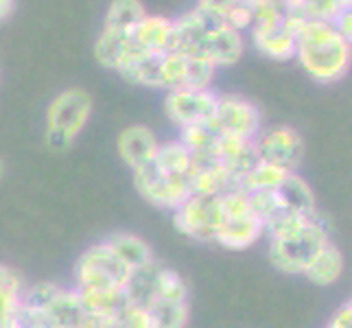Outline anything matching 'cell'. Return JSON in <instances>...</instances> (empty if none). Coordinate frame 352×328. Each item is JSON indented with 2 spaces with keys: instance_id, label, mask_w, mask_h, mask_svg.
I'll return each instance as SVG.
<instances>
[{
  "instance_id": "cell-1",
  "label": "cell",
  "mask_w": 352,
  "mask_h": 328,
  "mask_svg": "<svg viewBox=\"0 0 352 328\" xmlns=\"http://www.w3.org/2000/svg\"><path fill=\"white\" fill-rule=\"evenodd\" d=\"M243 48L245 46L239 31L197 7L175 20V53L204 57L219 70L234 66L243 57Z\"/></svg>"
},
{
  "instance_id": "cell-2",
  "label": "cell",
  "mask_w": 352,
  "mask_h": 328,
  "mask_svg": "<svg viewBox=\"0 0 352 328\" xmlns=\"http://www.w3.org/2000/svg\"><path fill=\"white\" fill-rule=\"evenodd\" d=\"M296 57L318 83H335L350 68V42L333 22H302L296 38Z\"/></svg>"
},
{
  "instance_id": "cell-3",
  "label": "cell",
  "mask_w": 352,
  "mask_h": 328,
  "mask_svg": "<svg viewBox=\"0 0 352 328\" xmlns=\"http://www.w3.org/2000/svg\"><path fill=\"white\" fill-rule=\"evenodd\" d=\"M326 243H331V226L315 212L289 232L270 237V261L278 272L302 276Z\"/></svg>"
},
{
  "instance_id": "cell-4",
  "label": "cell",
  "mask_w": 352,
  "mask_h": 328,
  "mask_svg": "<svg viewBox=\"0 0 352 328\" xmlns=\"http://www.w3.org/2000/svg\"><path fill=\"white\" fill-rule=\"evenodd\" d=\"M92 96L83 88L59 92L46 109V144L55 151L68 149L86 129L92 116Z\"/></svg>"
},
{
  "instance_id": "cell-5",
  "label": "cell",
  "mask_w": 352,
  "mask_h": 328,
  "mask_svg": "<svg viewBox=\"0 0 352 328\" xmlns=\"http://www.w3.org/2000/svg\"><path fill=\"white\" fill-rule=\"evenodd\" d=\"M221 199V223L217 230L214 243H219L226 250H248L256 245L261 237H265L263 223L254 215L250 197L245 190L234 188L228 190Z\"/></svg>"
},
{
  "instance_id": "cell-6",
  "label": "cell",
  "mask_w": 352,
  "mask_h": 328,
  "mask_svg": "<svg viewBox=\"0 0 352 328\" xmlns=\"http://www.w3.org/2000/svg\"><path fill=\"white\" fill-rule=\"evenodd\" d=\"M131 272L120 263L105 243H94L77 259L75 287L77 291H123Z\"/></svg>"
},
{
  "instance_id": "cell-7",
  "label": "cell",
  "mask_w": 352,
  "mask_h": 328,
  "mask_svg": "<svg viewBox=\"0 0 352 328\" xmlns=\"http://www.w3.org/2000/svg\"><path fill=\"white\" fill-rule=\"evenodd\" d=\"M190 177L192 175L164 171V168H160L151 160L149 164L138 168V171H133V184H136L144 201L173 212L182 201L192 195Z\"/></svg>"
},
{
  "instance_id": "cell-8",
  "label": "cell",
  "mask_w": 352,
  "mask_h": 328,
  "mask_svg": "<svg viewBox=\"0 0 352 328\" xmlns=\"http://www.w3.org/2000/svg\"><path fill=\"white\" fill-rule=\"evenodd\" d=\"M173 223L182 234L192 241L214 243L221 223V199L190 195L173 210Z\"/></svg>"
},
{
  "instance_id": "cell-9",
  "label": "cell",
  "mask_w": 352,
  "mask_h": 328,
  "mask_svg": "<svg viewBox=\"0 0 352 328\" xmlns=\"http://www.w3.org/2000/svg\"><path fill=\"white\" fill-rule=\"evenodd\" d=\"M258 162L272 164L285 173H298L305 160V140L291 127H272L254 138Z\"/></svg>"
},
{
  "instance_id": "cell-10",
  "label": "cell",
  "mask_w": 352,
  "mask_h": 328,
  "mask_svg": "<svg viewBox=\"0 0 352 328\" xmlns=\"http://www.w3.org/2000/svg\"><path fill=\"white\" fill-rule=\"evenodd\" d=\"M217 94L212 88L208 90H171L164 99V114L179 129L192 125H212L217 112Z\"/></svg>"
},
{
  "instance_id": "cell-11",
  "label": "cell",
  "mask_w": 352,
  "mask_h": 328,
  "mask_svg": "<svg viewBox=\"0 0 352 328\" xmlns=\"http://www.w3.org/2000/svg\"><path fill=\"white\" fill-rule=\"evenodd\" d=\"M212 125L219 133L254 140L261 133V109L239 94H219Z\"/></svg>"
},
{
  "instance_id": "cell-12",
  "label": "cell",
  "mask_w": 352,
  "mask_h": 328,
  "mask_svg": "<svg viewBox=\"0 0 352 328\" xmlns=\"http://www.w3.org/2000/svg\"><path fill=\"white\" fill-rule=\"evenodd\" d=\"M302 22L305 20H300L296 14H289L278 20L254 22L250 27L252 40L263 55L285 62V59L296 57V38Z\"/></svg>"
},
{
  "instance_id": "cell-13",
  "label": "cell",
  "mask_w": 352,
  "mask_h": 328,
  "mask_svg": "<svg viewBox=\"0 0 352 328\" xmlns=\"http://www.w3.org/2000/svg\"><path fill=\"white\" fill-rule=\"evenodd\" d=\"M144 51L133 42L131 31H112L103 29L99 40L94 44V57L101 66L116 70L118 75L127 70L138 57H142ZM151 55V53H149Z\"/></svg>"
},
{
  "instance_id": "cell-14",
  "label": "cell",
  "mask_w": 352,
  "mask_h": 328,
  "mask_svg": "<svg viewBox=\"0 0 352 328\" xmlns=\"http://www.w3.org/2000/svg\"><path fill=\"white\" fill-rule=\"evenodd\" d=\"M157 147H160V142H157L155 133L144 125H131L120 131V136H118L120 160H123L131 171H138L144 164H149L155 157Z\"/></svg>"
},
{
  "instance_id": "cell-15",
  "label": "cell",
  "mask_w": 352,
  "mask_h": 328,
  "mask_svg": "<svg viewBox=\"0 0 352 328\" xmlns=\"http://www.w3.org/2000/svg\"><path fill=\"white\" fill-rule=\"evenodd\" d=\"M131 38L144 53L151 55L168 53L173 51V42H175V20L147 14L131 29Z\"/></svg>"
},
{
  "instance_id": "cell-16",
  "label": "cell",
  "mask_w": 352,
  "mask_h": 328,
  "mask_svg": "<svg viewBox=\"0 0 352 328\" xmlns=\"http://www.w3.org/2000/svg\"><path fill=\"white\" fill-rule=\"evenodd\" d=\"M234 188H239L236 179L230 175V171L219 160L192 162V177H190L192 195L221 197L228 190Z\"/></svg>"
},
{
  "instance_id": "cell-17",
  "label": "cell",
  "mask_w": 352,
  "mask_h": 328,
  "mask_svg": "<svg viewBox=\"0 0 352 328\" xmlns=\"http://www.w3.org/2000/svg\"><path fill=\"white\" fill-rule=\"evenodd\" d=\"M42 311L55 328H83L90 318L81 305L79 294L68 287H59Z\"/></svg>"
},
{
  "instance_id": "cell-18",
  "label": "cell",
  "mask_w": 352,
  "mask_h": 328,
  "mask_svg": "<svg viewBox=\"0 0 352 328\" xmlns=\"http://www.w3.org/2000/svg\"><path fill=\"white\" fill-rule=\"evenodd\" d=\"M103 243L114 252V256L123 263L129 272L142 270V267H147L155 261V254L149 243L131 232H114Z\"/></svg>"
},
{
  "instance_id": "cell-19",
  "label": "cell",
  "mask_w": 352,
  "mask_h": 328,
  "mask_svg": "<svg viewBox=\"0 0 352 328\" xmlns=\"http://www.w3.org/2000/svg\"><path fill=\"white\" fill-rule=\"evenodd\" d=\"M22 276L14 267L0 263V328H20V300L24 291Z\"/></svg>"
},
{
  "instance_id": "cell-20",
  "label": "cell",
  "mask_w": 352,
  "mask_h": 328,
  "mask_svg": "<svg viewBox=\"0 0 352 328\" xmlns=\"http://www.w3.org/2000/svg\"><path fill=\"white\" fill-rule=\"evenodd\" d=\"M344 270H346L344 254L331 241L320 250V254L311 261V265L307 267L302 276H305L309 283L318 285V287H331L344 276Z\"/></svg>"
},
{
  "instance_id": "cell-21",
  "label": "cell",
  "mask_w": 352,
  "mask_h": 328,
  "mask_svg": "<svg viewBox=\"0 0 352 328\" xmlns=\"http://www.w3.org/2000/svg\"><path fill=\"white\" fill-rule=\"evenodd\" d=\"M276 193H278V197H280L285 210L291 215L309 217L318 212L313 188L309 186V182L305 177H300L298 173H289L280 184L276 186Z\"/></svg>"
},
{
  "instance_id": "cell-22",
  "label": "cell",
  "mask_w": 352,
  "mask_h": 328,
  "mask_svg": "<svg viewBox=\"0 0 352 328\" xmlns=\"http://www.w3.org/2000/svg\"><path fill=\"white\" fill-rule=\"evenodd\" d=\"M144 311H147L149 328H186L190 322L188 302L155 298Z\"/></svg>"
},
{
  "instance_id": "cell-23",
  "label": "cell",
  "mask_w": 352,
  "mask_h": 328,
  "mask_svg": "<svg viewBox=\"0 0 352 328\" xmlns=\"http://www.w3.org/2000/svg\"><path fill=\"white\" fill-rule=\"evenodd\" d=\"M197 9L221 18L234 31L252 27V7L248 0H197Z\"/></svg>"
},
{
  "instance_id": "cell-24",
  "label": "cell",
  "mask_w": 352,
  "mask_h": 328,
  "mask_svg": "<svg viewBox=\"0 0 352 328\" xmlns=\"http://www.w3.org/2000/svg\"><path fill=\"white\" fill-rule=\"evenodd\" d=\"M217 138H219V131L214 129V125H192L179 129V142L192 155V162L217 160Z\"/></svg>"
},
{
  "instance_id": "cell-25",
  "label": "cell",
  "mask_w": 352,
  "mask_h": 328,
  "mask_svg": "<svg viewBox=\"0 0 352 328\" xmlns=\"http://www.w3.org/2000/svg\"><path fill=\"white\" fill-rule=\"evenodd\" d=\"M144 16H147V9L140 0H112L107 7L103 29L131 31Z\"/></svg>"
},
{
  "instance_id": "cell-26",
  "label": "cell",
  "mask_w": 352,
  "mask_h": 328,
  "mask_svg": "<svg viewBox=\"0 0 352 328\" xmlns=\"http://www.w3.org/2000/svg\"><path fill=\"white\" fill-rule=\"evenodd\" d=\"M153 162L160 168H164V171L179 173V175H192V155L179 140L160 142Z\"/></svg>"
},
{
  "instance_id": "cell-27",
  "label": "cell",
  "mask_w": 352,
  "mask_h": 328,
  "mask_svg": "<svg viewBox=\"0 0 352 328\" xmlns=\"http://www.w3.org/2000/svg\"><path fill=\"white\" fill-rule=\"evenodd\" d=\"M289 173L280 171V168H276L272 164H263L258 162L256 166L252 168L250 173H245L239 182V188L245 190V193H256V190H270V188H276L280 182L287 177Z\"/></svg>"
},
{
  "instance_id": "cell-28",
  "label": "cell",
  "mask_w": 352,
  "mask_h": 328,
  "mask_svg": "<svg viewBox=\"0 0 352 328\" xmlns=\"http://www.w3.org/2000/svg\"><path fill=\"white\" fill-rule=\"evenodd\" d=\"M155 298L188 302L186 281L177 272H173V270H168V267L160 265V270H157V278H155Z\"/></svg>"
},
{
  "instance_id": "cell-29",
  "label": "cell",
  "mask_w": 352,
  "mask_h": 328,
  "mask_svg": "<svg viewBox=\"0 0 352 328\" xmlns=\"http://www.w3.org/2000/svg\"><path fill=\"white\" fill-rule=\"evenodd\" d=\"M326 328H352V305H350V300L344 302V305L335 311V315L331 318V322L326 324Z\"/></svg>"
},
{
  "instance_id": "cell-30",
  "label": "cell",
  "mask_w": 352,
  "mask_h": 328,
  "mask_svg": "<svg viewBox=\"0 0 352 328\" xmlns=\"http://www.w3.org/2000/svg\"><path fill=\"white\" fill-rule=\"evenodd\" d=\"M333 27L350 42V38H352V11H350V9L342 11V14H339V16L333 20Z\"/></svg>"
},
{
  "instance_id": "cell-31",
  "label": "cell",
  "mask_w": 352,
  "mask_h": 328,
  "mask_svg": "<svg viewBox=\"0 0 352 328\" xmlns=\"http://www.w3.org/2000/svg\"><path fill=\"white\" fill-rule=\"evenodd\" d=\"M16 7V0H0V20H7Z\"/></svg>"
},
{
  "instance_id": "cell-32",
  "label": "cell",
  "mask_w": 352,
  "mask_h": 328,
  "mask_svg": "<svg viewBox=\"0 0 352 328\" xmlns=\"http://www.w3.org/2000/svg\"><path fill=\"white\" fill-rule=\"evenodd\" d=\"M3 175H5V162L0 160V179H3Z\"/></svg>"
}]
</instances>
